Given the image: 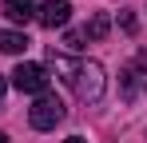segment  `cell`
<instances>
[{"label": "cell", "mask_w": 147, "mask_h": 143, "mask_svg": "<svg viewBox=\"0 0 147 143\" xmlns=\"http://www.w3.org/2000/svg\"><path fill=\"white\" fill-rule=\"evenodd\" d=\"M103 68L96 60H76V76H72V92L84 99V103H99L103 99Z\"/></svg>", "instance_id": "6da1fadb"}, {"label": "cell", "mask_w": 147, "mask_h": 143, "mask_svg": "<svg viewBox=\"0 0 147 143\" xmlns=\"http://www.w3.org/2000/svg\"><path fill=\"white\" fill-rule=\"evenodd\" d=\"M60 119H64V103H60L52 92L48 95H36V103L28 107V123H32L36 131H52Z\"/></svg>", "instance_id": "7a4b0ae2"}, {"label": "cell", "mask_w": 147, "mask_h": 143, "mask_svg": "<svg viewBox=\"0 0 147 143\" xmlns=\"http://www.w3.org/2000/svg\"><path fill=\"white\" fill-rule=\"evenodd\" d=\"M48 68L44 64H20L12 72V88L16 92H28V95H48Z\"/></svg>", "instance_id": "3957f363"}, {"label": "cell", "mask_w": 147, "mask_h": 143, "mask_svg": "<svg viewBox=\"0 0 147 143\" xmlns=\"http://www.w3.org/2000/svg\"><path fill=\"white\" fill-rule=\"evenodd\" d=\"M147 92V52H139L127 68H123V95L135 99V95Z\"/></svg>", "instance_id": "277c9868"}, {"label": "cell", "mask_w": 147, "mask_h": 143, "mask_svg": "<svg viewBox=\"0 0 147 143\" xmlns=\"http://www.w3.org/2000/svg\"><path fill=\"white\" fill-rule=\"evenodd\" d=\"M36 20L44 24V28H64V24L72 20V4L68 0H44L36 8Z\"/></svg>", "instance_id": "5b68a950"}, {"label": "cell", "mask_w": 147, "mask_h": 143, "mask_svg": "<svg viewBox=\"0 0 147 143\" xmlns=\"http://www.w3.org/2000/svg\"><path fill=\"white\" fill-rule=\"evenodd\" d=\"M0 12L12 24H28V20H36V0H4Z\"/></svg>", "instance_id": "8992f818"}, {"label": "cell", "mask_w": 147, "mask_h": 143, "mask_svg": "<svg viewBox=\"0 0 147 143\" xmlns=\"http://www.w3.org/2000/svg\"><path fill=\"white\" fill-rule=\"evenodd\" d=\"M24 48H28V36H24V32H12V28H4V32H0V52L20 56Z\"/></svg>", "instance_id": "52a82bcc"}, {"label": "cell", "mask_w": 147, "mask_h": 143, "mask_svg": "<svg viewBox=\"0 0 147 143\" xmlns=\"http://www.w3.org/2000/svg\"><path fill=\"white\" fill-rule=\"evenodd\" d=\"M107 28H111V24H107V16L99 12V16L88 20V28H80V36H84V40H103V36H107Z\"/></svg>", "instance_id": "ba28073f"}, {"label": "cell", "mask_w": 147, "mask_h": 143, "mask_svg": "<svg viewBox=\"0 0 147 143\" xmlns=\"http://www.w3.org/2000/svg\"><path fill=\"white\" fill-rule=\"evenodd\" d=\"M64 143H88V139H84V135H72V139H64Z\"/></svg>", "instance_id": "9c48e42d"}, {"label": "cell", "mask_w": 147, "mask_h": 143, "mask_svg": "<svg viewBox=\"0 0 147 143\" xmlns=\"http://www.w3.org/2000/svg\"><path fill=\"white\" fill-rule=\"evenodd\" d=\"M4 88H8V84H4V76H0V99H4Z\"/></svg>", "instance_id": "30bf717a"}, {"label": "cell", "mask_w": 147, "mask_h": 143, "mask_svg": "<svg viewBox=\"0 0 147 143\" xmlns=\"http://www.w3.org/2000/svg\"><path fill=\"white\" fill-rule=\"evenodd\" d=\"M0 143H8V139H4V131H0Z\"/></svg>", "instance_id": "8fae6325"}]
</instances>
